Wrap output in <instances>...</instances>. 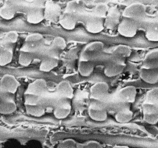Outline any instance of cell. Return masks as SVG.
Segmentation results:
<instances>
[{"instance_id": "6da1fadb", "label": "cell", "mask_w": 158, "mask_h": 148, "mask_svg": "<svg viewBox=\"0 0 158 148\" xmlns=\"http://www.w3.org/2000/svg\"><path fill=\"white\" fill-rule=\"evenodd\" d=\"M123 59L115 57L108 62L104 69V74L109 77L117 76L121 74L125 69V64Z\"/></svg>"}, {"instance_id": "7a4b0ae2", "label": "cell", "mask_w": 158, "mask_h": 148, "mask_svg": "<svg viewBox=\"0 0 158 148\" xmlns=\"http://www.w3.org/2000/svg\"><path fill=\"white\" fill-rule=\"evenodd\" d=\"M138 25L136 21L124 17L118 25V30L120 34L124 37L132 38L136 34Z\"/></svg>"}, {"instance_id": "3957f363", "label": "cell", "mask_w": 158, "mask_h": 148, "mask_svg": "<svg viewBox=\"0 0 158 148\" xmlns=\"http://www.w3.org/2000/svg\"><path fill=\"white\" fill-rule=\"evenodd\" d=\"M146 14V7L140 3H135L128 6L124 10L123 14L124 17L130 18L136 21L143 19Z\"/></svg>"}, {"instance_id": "277c9868", "label": "cell", "mask_w": 158, "mask_h": 148, "mask_svg": "<svg viewBox=\"0 0 158 148\" xmlns=\"http://www.w3.org/2000/svg\"><path fill=\"white\" fill-rule=\"evenodd\" d=\"M13 94L1 92L0 113L1 114H10L16 110V105L14 101Z\"/></svg>"}, {"instance_id": "5b68a950", "label": "cell", "mask_w": 158, "mask_h": 148, "mask_svg": "<svg viewBox=\"0 0 158 148\" xmlns=\"http://www.w3.org/2000/svg\"><path fill=\"white\" fill-rule=\"evenodd\" d=\"M19 83L13 76L6 74L3 76L0 82V90L2 92L15 94Z\"/></svg>"}, {"instance_id": "8992f818", "label": "cell", "mask_w": 158, "mask_h": 148, "mask_svg": "<svg viewBox=\"0 0 158 148\" xmlns=\"http://www.w3.org/2000/svg\"><path fill=\"white\" fill-rule=\"evenodd\" d=\"M48 89V84L45 80L37 79L29 84L25 94L39 97L44 94Z\"/></svg>"}, {"instance_id": "52a82bcc", "label": "cell", "mask_w": 158, "mask_h": 148, "mask_svg": "<svg viewBox=\"0 0 158 148\" xmlns=\"http://www.w3.org/2000/svg\"><path fill=\"white\" fill-rule=\"evenodd\" d=\"M109 87L104 82H98L91 87L90 89L92 98L98 101H102L108 96Z\"/></svg>"}, {"instance_id": "ba28073f", "label": "cell", "mask_w": 158, "mask_h": 148, "mask_svg": "<svg viewBox=\"0 0 158 148\" xmlns=\"http://www.w3.org/2000/svg\"><path fill=\"white\" fill-rule=\"evenodd\" d=\"M61 14V8L58 4L50 1L46 3L44 9V18L51 22L59 21Z\"/></svg>"}, {"instance_id": "9c48e42d", "label": "cell", "mask_w": 158, "mask_h": 148, "mask_svg": "<svg viewBox=\"0 0 158 148\" xmlns=\"http://www.w3.org/2000/svg\"><path fill=\"white\" fill-rule=\"evenodd\" d=\"M143 120L151 125H156L158 122V112L156 105L146 103L143 106Z\"/></svg>"}, {"instance_id": "30bf717a", "label": "cell", "mask_w": 158, "mask_h": 148, "mask_svg": "<svg viewBox=\"0 0 158 148\" xmlns=\"http://www.w3.org/2000/svg\"><path fill=\"white\" fill-rule=\"evenodd\" d=\"M68 99L62 98L58 102L54 110V114L58 119H63L68 116L71 111V105Z\"/></svg>"}, {"instance_id": "8fae6325", "label": "cell", "mask_w": 158, "mask_h": 148, "mask_svg": "<svg viewBox=\"0 0 158 148\" xmlns=\"http://www.w3.org/2000/svg\"><path fill=\"white\" fill-rule=\"evenodd\" d=\"M88 113L90 117L97 122H103L108 118V112L104 107L98 105L93 104L89 109Z\"/></svg>"}, {"instance_id": "7c38bea8", "label": "cell", "mask_w": 158, "mask_h": 148, "mask_svg": "<svg viewBox=\"0 0 158 148\" xmlns=\"http://www.w3.org/2000/svg\"><path fill=\"white\" fill-rule=\"evenodd\" d=\"M137 90L134 86H128L121 89L118 94L120 101L124 103H132L136 100Z\"/></svg>"}, {"instance_id": "4fadbf2b", "label": "cell", "mask_w": 158, "mask_h": 148, "mask_svg": "<svg viewBox=\"0 0 158 148\" xmlns=\"http://www.w3.org/2000/svg\"><path fill=\"white\" fill-rule=\"evenodd\" d=\"M120 14L116 8H112L108 11L104 19V27L107 29L114 30L118 27L120 22Z\"/></svg>"}, {"instance_id": "5bb4252c", "label": "cell", "mask_w": 158, "mask_h": 148, "mask_svg": "<svg viewBox=\"0 0 158 148\" xmlns=\"http://www.w3.org/2000/svg\"><path fill=\"white\" fill-rule=\"evenodd\" d=\"M85 27L89 32L94 34L99 33L105 27L104 19L96 16L92 17L87 21Z\"/></svg>"}, {"instance_id": "9a60e30c", "label": "cell", "mask_w": 158, "mask_h": 148, "mask_svg": "<svg viewBox=\"0 0 158 148\" xmlns=\"http://www.w3.org/2000/svg\"><path fill=\"white\" fill-rule=\"evenodd\" d=\"M104 47V44L102 42H94L89 45L84 51V60H89L92 58L98 56L102 52Z\"/></svg>"}, {"instance_id": "2e32d148", "label": "cell", "mask_w": 158, "mask_h": 148, "mask_svg": "<svg viewBox=\"0 0 158 148\" xmlns=\"http://www.w3.org/2000/svg\"><path fill=\"white\" fill-rule=\"evenodd\" d=\"M140 77L143 81L147 84H156L158 82V70L144 68L140 70Z\"/></svg>"}, {"instance_id": "e0dca14e", "label": "cell", "mask_w": 158, "mask_h": 148, "mask_svg": "<svg viewBox=\"0 0 158 148\" xmlns=\"http://www.w3.org/2000/svg\"><path fill=\"white\" fill-rule=\"evenodd\" d=\"M57 91L62 98L70 99L73 97V88L67 81H63L59 83L57 87Z\"/></svg>"}, {"instance_id": "ac0fdd59", "label": "cell", "mask_w": 158, "mask_h": 148, "mask_svg": "<svg viewBox=\"0 0 158 148\" xmlns=\"http://www.w3.org/2000/svg\"><path fill=\"white\" fill-rule=\"evenodd\" d=\"M59 21L63 28L69 30L74 29L77 23L76 17L71 14H65L60 15Z\"/></svg>"}, {"instance_id": "d6986e66", "label": "cell", "mask_w": 158, "mask_h": 148, "mask_svg": "<svg viewBox=\"0 0 158 148\" xmlns=\"http://www.w3.org/2000/svg\"><path fill=\"white\" fill-rule=\"evenodd\" d=\"M44 18V10L41 8H35L31 10L27 15V20L31 23H39Z\"/></svg>"}, {"instance_id": "ffe728a7", "label": "cell", "mask_w": 158, "mask_h": 148, "mask_svg": "<svg viewBox=\"0 0 158 148\" xmlns=\"http://www.w3.org/2000/svg\"><path fill=\"white\" fill-rule=\"evenodd\" d=\"M8 44L1 46L0 51V64L4 66L9 64L12 61L13 58V52L11 48Z\"/></svg>"}, {"instance_id": "44dd1931", "label": "cell", "mask_w": 158, "mask_h": 148, "mask_svg": "<svg viewBox=\"0 0 158 148\" xmlns=\"http://www.w3.org/2000/svg\"><path fill=\"white\" fill-rule=\"evenodd\" d=\"M133 113L129 109H123L120 110L115 114V120L118 123L125 124L128 123L133 118Z\"/></svg>"}, {"instance_id": "7402d4cb", "label": "cell", "mask_w": 158, "mask_h": 148, "mask_svg": "<svg viewBox=\"0 0 158 148\" xmlns=\"http://www.w3.org/2000/svg\"><path fill=\"white\" fill-rule=\"evenodd\" d=\"M94 67V63L90 60H82L79 63L78 71L82 76L88 77L92 74Z\"/></svg>"}, {"instance_id": "603a6c76", "label": "cell", "mask_w": 158, "mask_h": 148, "mask_svg": "<svg viewBox=\"0 0 158 148\" xmlns=\"http://www.w3.org/2000/svg\"><path fill=\"white\" fill-rule=\"evenodd\" d=\"M146 38L152 42H158V22L148 25L146 32Z\"/></svg>"}, {"instance_id": "cb8c5ba5", "label": "cell", "mask_w": 158, "mask_h": 148, "mask_svg": "<svg viewBox=\"0 0 158 148\" xmlns=\"http://www.w3.org/2000/svg\"><path fill=\"white\" fill-rule=\"evenodd\" d=\"M131 49L128 46L125 45H119L117 46L113 51V56L124 59L130 56Z\"/></svg>"}, {"instance_id": "d4e9b609", "label": "cell", "mask_w": 158, "mask_h": 148, "mask_svg": "<svg viewBox=\"0 0 158 148\" xmlns=\"http://www.w3.org/2000/svg\"><path fill=\"white\" fill-rule=\"evenodd\" d=\"M27 112L29 115L36 117L42 116L45 113V109L43 107L36 105H26Z\"/></svg>"}, {"instance_id": "484cf974", "label": "cell", "mask_w": 158, "mask_h": 148, "mask_svg": "<svg viewBox=\"0 0 158 148\" xmlns=\"http://www.w3.org/2000/svg\"><path fill=\"white\" fill-rule=\"evenodd\" d=\"M58 62L54 59H46L41 63L40 69L41 71L48 72L57 67Z\"/></svg>"}, {"instance_id": "4316f807", "label": "cell", "mask_w": 158, "mask_h": 148, "mask_svg": "<svg viewBox=\"0 0 158 148\" xmlns=\"http://www.w3.org/2000/svg\"><path fill=\"white\" fill-rule=\"evenodd\" d=\"M147 103L156 105L158 104V87L152 89L146 94Z\"/></svg>"}, {"instance_id": "83f0119b", "label": "cell", "mask_w": 158, "mask_h": 148, "mask_svg": "<svg viewBox=\"0 0 158 148\" xmlns=\"http://www.w3.org/2000/svg\"><path fill=\"white\" fill-rule=\"evenodd\" d=\"M15 12L14 8L9 6H5L0 10V14L4 19H10L15 16Z\"/></svg>"}, {"instance_id": "f1b7e54d", "label": "cell", "mask_w": 158, "mask_h": 148, "mask_svg": "<svg viewBox=\"0 0 158 148\" xmlns=\"http://www.w3.org/2000/svg\"><path fill=\"white\" fill-rule=\"evenodd\" d=\"M158 62V49H154L147 54L144 59V64L150 66L152 63Z\"/></svg>"}, {"instance_id": "f546056e", "label": "cell", "mask_w": 158, "mask_h": 148, "mask_svg": "<svg viewBox=\"0 0 158 148\" xmlns=\"http://www.w3.org/2000/svg\"><path fill=\"white\" fill-rule=\"evenodd\" d=\"M33 59V56L27 52H22L19 55V63L21 65L27 66L31 64Z\"/></svg>"}, {"instance_id": "4dcf8cb0", "label": "cell", "mask_w": 158, "mask_h": 148, "mask_svg": "<svg viewBox=\"0 0 158 148\" xmlns=\"http://www.w3.org/2000/svg\"><path fill=\"white\" fill-rule=\"evenodd\" d=\"M94 12L95 16L102 18H105L108 12V6L104 4H99L96 7Z\"/></svg>"}, {"instance_id": "1f68e13d", "label": "cell", "mask_w": 158, "mask_h": 148, "mask_svg": "<svg viewBox=\"0 0 158 148\" xmlns=\"http://www.w3.org/2000/svg\"><path fill=\"white\" fill-rule=\"evenodd\" d=\"M53 46L55 47L60 49H64L67 46L64 39L59 36L55 38L53 40Z\"/></svg>"}, {"instance_id": "d6a6232c", "label": "cell", "mask_w": 158, "mask_h": 148, "mask_svg": "<svg viewBox=\"0 0 158 148\" xmlns=\"http://www.w3.org/2000/svg\"><path fill=\"white\" fill-rule=\"evenodd\" d=\"M18 37V35L16 32H10L6 35L5 42L6 43H15L17 41Z\"/></svg>"}, {"instance_id": "836d02e7", "label": "cell", "mask_w": 158, "mask_h": 148, "mask_svg": "<svg viewBox=\"0 0 158 148\" xmlns=\"http://www.w3.org/2000/svg\"><path fill=\"white\" fill-rule=\"evenodd\" d=\"M42 35L39 33H33L28 35L25 39L27 42H33L39 41L42 39Z\"/></svg>"}, {"instance_id": "e575fe53", "label": "cell", "mask_w": 158, "mask_h": 148, "mask_svg": "<svg viewBox=\"0 0 158 148\" xmlns=\"http://www.w3.org/2000/svg\"><path fill=\"white\" fill-rule=\"evenodd\" d=\"M156 18H157V19L158 20V11H157V13H156Z\"/></svg>"}]
</instances>
